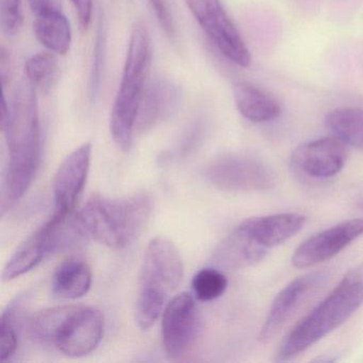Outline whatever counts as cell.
<instances>
[{
    "label": "cell",
    "instance_id": "obj_29",
    "mask_svg": "<svg viewBox=\"0 0 363 363\" xmlns=\"http://www.w3.org/2000/svg\"><path fill=\"white\" fill-rule=\"evenodd\" d=\"M0 75L3 80L4 88H6L11 77V60H10L9 52L4 46L0 50Z\"/></svg>",
    "mask_w": 363,
    "mask_h": 363
},
{
    "label": "cell",
    "instance_id": "obj_12",
    "mask_svg": "<svg viewBox=\"0 0 363 363\" xmlns=\"http://www.w3.org/2000/svg\"><path fill=\"white\" fill-rule=\"evenodd\" d=\"M347 159L345 144L335 137H325L306 142L295 148L291 164L297 173L312 179L335 177Z\"/></svg>",
    "mask_w": 363,
    "mask_h": 363
},
{
    "label": "cell",
    "instance_id": "obj_1",
    "mask_svg": "<svg viewBox=\"0 0 363 363\" xmlns=\"http://www.w3.org/2000/svg\"><path fill=\"white\" fill-rule=\"evenodd\" d=\"M1 131L9 162L1 184V213L11 210L28 192L41 163L42 140L37 88L28 79L18 82L11 103H1Z\"/></svg>",
    "mask_w": 363,
    "mask_h": 363
},
{
    "label": "cell",
    "instance_id": "obj_28",
    "mask_svg": "<svg viewBox=\"0 0 363 363\" xmlns=\"http://www.w3.org/2000/svg\"><path fill=\"white\" fill-rule=\"evenodd\" d=\"M71 3L77 12L82 28H88L92 21L93 0H71Z\"/></svg>",
    "mask_w": 363,
    "mask_h": 363
},
{
    "label": "cell",
    "instance_id": "obj_13",
    "mask_svg": "<svg viewBox=\"0 0 363 363\" xmlns=\"http://www.w3.org/2000/svg\"><path fill=\"white\" fill-rule=\"evenodd\" d=\"M326 278L324 272H313L299 276L286 284L274 299L267 318L261 327L259 340L271 341L294 315L303 301L322 284Z\"/></svg>",
    "mask_w": 363,
    "mask_h": 363
},
{
    "label": "cell",
    "instance_id": "obj_9",
    "mask_svg": "<svg viewBox=\"0 0 363 363\" xmlns=\"http://www.w3.org/2000/svg\"><path fill=\"white\" fill-rule=\"evenodd\" d=\"M105 318L90 306L71 305L55 335L52 346L63 354L79 358L91 354L101 343Z\"/></svg>",
    "mask_w": 363,
    "mask_h": 363
},
{
    "label": "cell",
    "instance_id": "obj_6",
    "mask_svg": "<svg viewBox=\"0 0 363 363\" xmlns=\"http://www.w3.org/2000/svg\"><path fill=\"white\" fill-rule=\"evenodd\" d=\"M82 235L75 216L55 212L33 235H29L13 252L4 267V281H10L28 273L48 255L65 246L72 235Z\"/></svg>",
    "mask_w": 363,
    "mask_h": 363
},
{
    "label": "cell",
    "instance_id": "obj_16",
    "mask_svg": "<svg viewBox=\"0 0 363 363\" xmlns=\"http://www.w3.org/2000/svg\"><path fill=\"white\" fill-rule=\"evenodd\" d=\"M180 101V89L171 80L158 78L150 82L138 110L135 135L147 133L171 118L179 107Z\"/></svg>",
    "mask_w": 363,
    "mask_h": 363
},
{
    "label": "cell",
    "instance_id": "obj_18",
    "mask_svg": "<svg viewBox=\"0 0 363 363\" xmlns=\"http://www.w3.org/2000/svg\"><path fill=\"white\" fill-rule=\"evenodd\" d=\"M305 224L306 216L290 212L246 218L239 226L259 245L269 250L294 237Z\"/></svg>",
    "mask_w": 363,
    "mask_h": 363
},
{
    "label": "cell",
    "instance_id": "obj_17",
    "mask_svg": "<svg viewBox=\"0 0 363 363\" xmlns=\"http://www.w3.org/2000/svg\"><path fill=\"white\" fill-rule=\"evenodd\" d=\"M267 252V248L238 226L218 244L212 255V263L218 269L239 271L261 262Z\"/></svg>",
    "mask_w": 363,
    "mask_h": 363
},
{
    "label": "cell",
    "instance_id": "obj_27",
    "mask_svg": "<svg viewBox=\"0 0 363 363\" xmlns=\"http://www.w3.org/2000/svg\"><path fill=\"white\" fill-rule=\"evenodd\" d=\"M150 5L152 11L155 12L159 25L164 31L165 35L171 41H174L177 33H176L175 21H174V16L172 14L171 8L167 4V0H150Z\"/></svg>",
    "mask_w": 363,
    "mask_h": 363
},
{
    "label": "cell",
    "instance_id": "obj_24",
    "mask_svg": "<svg viewBox=\"0 0 363 363\" xmlns=\"http://www.w3.org/2000/svg\"><path fill=\"white\" fill-rule=\"evenodd\" d=\"M54 52H44L29 58L25 63L27 79L41 90H48L54 84L58 74V60Z\"/></svg>",
    "mask_w": 363,
    "mask_h": 363
},
{
    "label": "cell",
    "instance_id": "obj_30",
    "mask_svg": "<svg viewBox=\"0 0 363 363\" xmlns=\"http://www.w3.org/2000/svg\"><path fill=\"white\" fill-rule=\"evenodd\" d=\"M358 207L360 208L361 210H363V201H359Z\"/></svg>",
    "mask_w": 363,
    "mask_h": 363
},
{
    "label": "cell",
    "instance_id": "obj_2",
    "mask_svg": "<svg viewBox=\"0 0 363 363\" xmlns=\"http://www.w3.org/2000/svg\"><path fill=\"white\" fill-rule=\"evenodd\" d=\"M152 210V199L146 193L121 199L93 195L75 216L84 237L123 250L130 245L145 228Z\"/></svg>",
    "mask_w": 363,
    "mask_h": 363
},
{
    "label": "cell",
    "instance_id": "obj_10",
    "mask_svg": "<svg viewBox=\"0 0 363 363\" xmlns=\"http://www.w3.org/2000/svg\"><path fill=\"white\" fill-rule=\"evenodd\" d=\"M201 314L195 296L182 292L165 306L161 323V333L165 354L177 360L194 345L201 330Z\"/></svg>",
    "mask_w": 363,
    "mask_h": 363
},
{
    "label": "cell",
    "instance_id": "obj_4",
    "mask_svg": "<svg viewBox=\"0 0 363 363\" xmlns=\"http://www.w3.org/2000/svg\"><path fill=\"white\" fill-rule=\"evenodd\" d=\"M152 58L150 33L143 22H137L129 38L120 89L110 116L112 139L123 152H129L133 146L138 110L148 86Z\"/></svg>",
    "mask_w": 363,
    "mask_h": 363
},
{
    "label": "cell",
    "instance_id": "obj_26",
    "mask_svg": "<svg viewBox=\"0 0 363 363\" xmlns=\"http://www.w3.org/2000/svg\"><path fill=\"white\" fill-rule=\"evenodd\" d=\"M24 24L22 0H0V25L6 35H18Z\"/></svg>",
    "mask_w": 363,
    "mask_h": 363
},
{
    "label": "cell",
    "instance_id": "obj_8",
    "mask_svg": "<svg viewBox=\"0 0 363 363\" xmlns=\"http://www.w3.org/2000/svg\"><path fill=\"white\" fill-rule=\"evenodd\" d=\"M189 10L218 52L238 67L252 62L250 50L220 0H184Z\"/></svg>",
    "mask_w": 363,
    "mask_h": 363
},
{
    "label": "cell",
    "instance_id": "obj_20",
    "mask_svg": "<svg viewBox=\"0 0 363 363\" xmlns=\"http://www.w3.org/2000/svg\"><path fill=\"white\" fill-rule=\"evenodd\" d=\"M92 280V269L86 261L67 259L57 267L52 276V293L59 298L78 299L90 291Z\"/></svg>",
    "mask_w": 363,
    "mask_h": 363
},
{
    "label": "cell",
    "instance_id": "obj_15",
    "mask_svg": "<svg viewBox=\"0 0 363 363\" xmlns=\"http://www.w3.org/2000/svg\"><path fill=\"white\" fill-rule=\"evenodd\" d=\"M38 41L50 52L65 56L71 50L72 28L57 0H28Z\"/></svg>",
    "mask_w": 363,
    "mask_h": 363
},
{
    "label": "cell",
    "instance_id": "obj_23",
    "mask_svg": "<svg viewBox=\"0 0 363 363\" xmlns=\"http://www.w3.org/2000/svg\"><path fill=\"white\" fill-rule=\"evenodd\" d=\"M227 286L228 279L226 275L216 267L199 269L192 280L195 298L203 303L220 298L226 292Z\"/></svg>",
    "mask_w": 363,
    "mask_h": 363
},
{
    "label": "cell",
    "instance_id": "obj_5",
    "mask_svg": "<svg viewBox=\"0 0 363 363\" xmlns=\"http://www.w3.org/2000/svg\"><path fill=\"white\" fill-rule=\"evenodd\" d=\"M184 275V261L177 247L165 238L152 239L144 252L135 303V320L142 330L154 326Z\"/></svg>",
    "mask_w": 363,
    "mask_h": 363
},
{
    "label": "cell",
    "instance_id": "obj_19",
    "mask_svg": "<svg viewBox=\"0 0 363 363\" xmlns=\"http://www.w3.org/2000/svg\"><path fill=\"white\" fill-rule=\"evenodd\" d=\"M235 107L242 116L252 123H269L279 118L281 107L271 94L250 82L233 86Z\"/></svg>",
    "mask_w": 363,
    "mask_h": 363
},
{
    "label": "cell",
    "instance_id": "obj_21",
    "mask_svg": "<svg viewBox=\"0 0 363 363\" xmlns=\"http://www.w3.org/2000/svg\"><path fill=\"white\" fill-rule=\"evenodd\" d=\"M325 125L346 145L363 150V109L341 107L326 114Z\"/></svg>",
    "mask_w": 363,
    "mask_h": 363
},
{
    "label": "cell",
    "instance_id": "obj_14",
    "mask_svg": "<svg viewBox=\"0 0 363 363\" xmlns=\"http://www.w3.org/2000/svg\"><path fill=\"white\" fill-rule=\"evenodd\" d=\"M92 144L84 143L63 160L52 182L56 211L73 216L90 172Z\"/></svg>",
    "mask_w": 363,
    "mask_h": 363
},
{
    "label": "cell",
    "instance_id": "obj_7",
    "mask_svg": "<svg viewBox=\"0 0 363 363\" xmlns=\"http://www.w3.org/2000/svg\"><path fill=\"white\" fill-rule=\"evenodd\" d=\"M208 182L226 192H259L276 186L275 174L258 158L226 154L214 159L206 169Z\"/></svg>",
    "mask_w": 363,
    "mask_h": 363
},
{
    "label": "cell",
    "instance_id": "obj_3",
    "mask_svg": "<svg viewBox=\"0 0 363 363\" xmlns=\"http://www.w3.org/2000/svg\"><path fill=\"white\" fill-rule=\"evenodd\" d=\"M363 305V267L348 272L333 291L282 340L276 360L288 361L324 339Z\"/></svg>",
    "mask_w": 363,
    "mask_h": 363
},
{
    "label": "cell",
    "instance_id": "obj_22",
    "mask_svg": "<svg viewBox=\"0 0 363 363\" xmlns=\"http://www.w3.org/2000/svg\"><path fill=\"white\" fill-rule=\"evenodd\" d=\"M24 297L16 298L10 303L0 318V358L8 361L16 354L20 343L21 310Z\"/></svg>",
    "mask_w": 363,
    "mask_h": 363
},
{
    "label": "cell",
    "instance_id": "obj_11",
    "mask_svg": "<svg viewBox=\"0 0 363 363\" xmlns=\"http://www.w3.org/2000/svg\"><path fill=\"white\" fill-rule=\"evenodd\" d=\"M363 235V218H350L315 233L293 252L292 265L308 269L330 260Z\"/></svg>",
    "mask_w": 363,
    "mask_h": 363
},
{
    "label": "cell",
    "instance_id": "obj_25",
    "mask_svg": "<svg viewBox=\"0 0 363 363\" xmlns=\"http://www.w3.org/2000/svg\"><path fill=\"white\" fill-rule=\"evenodd\" d=\"M106 42H107V33H106L105 20L101 16L99 20V26H97L94 50H93L94 54H93L90 86H89L91 99H96L99 89H101L104 67H105L106 46H107Z\"/></svg>",
    "mask_w": 363,
    "mask_h": 363
}]
</instances>
